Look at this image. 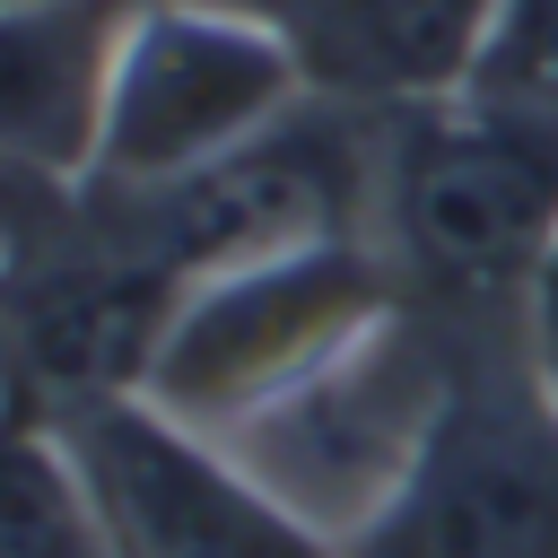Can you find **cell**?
<instances>
[{
    "label": "cell",
    "instance_id": "6da1fadb",
    "mask_svg": "<svg viewBox=\"0 0 558 558\" xmlns=\"http://www.w3.org/2000/svg\"><path fill=\"white\" fill-rule=\"evenodd\" d=\"M314 61L279 9L253 0H122L96 166L78 192H157L183 183L288 113H305Z\"/></svg>",
    "mask_w": 558,
    "mask_h": 558
},
{
    "label": "cell",
    "instance_id": "7a4b0ae2",
    "mask_svg": "<svg viewBox=\"0 0 558 558\" xmlns=\"http://www.w3.org/2000/svg\"><path fill=\"white\" fill-rule=\"evenodd\" d=\"M392 314H401L392 279L357 235L218 270L183 296L148 366V401L209 436H244L253 418L296 401L314 375H331L357 340H375Z\"/></svg>",
    "mask_w": 558,
    "mask_h": 558
},
{
    "label": "cell",
    "instance_id": "3957f363",
    "mask_svg": "<svg viewBox=\"0 0 558 558\" xmlns=\"http://www.w3.org/2000/svg\"><path fill=\"white\" fill-rule=\"evenodd\" d=\"M401 262L453 296H514L558 235V113L514 96H427L384 148Z\"/></svg>",
    "mask_w": 558,
    "mask_h": 558
},
{
    "label": "cell",
    "instance_id": "277c9868",
    "mask_svg": "<svg viewBox=\"0 0 558 558\" xmlns=\"http://www.w3.org/2000/svg\"><path fill=\"white\" fill-rule=\"evenodd\" d=\"M52 427L122 558H340V541L296 514L227 436L157 410L148 392L87 401Z\"/></svg>",
    "mask_w": 558,
    "mask_h": 558
},
{
    "label": "cell",
    "instance_id": "5b68a950",
    "mask_svg": "<svg viewBox=\"0 0 558 558\" xmlns=\"http://www.w3.org/2000/svg\"><path fill=\"white\" fill-rule=\"evenodd\" d=\"M340 558H558V410L532 375H453L410 471Z\"/></svg>",
    "mask_w": 558,
    "mask_h": 558
},
{
    "label": "cell",
    "instance_id": "8992f818",
    "mask_svg": "<svg viewBox=\"0 0 558 558\" xmlns=\"http://www.w3.org/2000/svg\"><path fill=\"white\" fill-rule=\"evenodd\" d=\"M105 227H122L157 270H174L183 288L270 262V253H305V244H340L349 209H357V166L340 157V140L305 113H288L279 131H262L253 148L157 183V192H78Z\"/></svg>",
    "mask_w": 558,
    "mask_h": 558
},
{
    "label": "cell",
    "instance_id": "52a82bcc",
    "mask_svg": "<svg viewBox=\"0 0 558 558\" xmlns=\"http://www.w3.org/2000/svg\"><path fill=\"white\" fill-rule=\"evenodd\" d=\"M113 0H26L0 9V166L78 192L96 166L105 70H113Z\"/></svg>",
    "mask_w": 558,
    "mask_h": 558
},
{
    "label": "cell",
    "instance_id": "ba28073f",
    "mask_svg": "<svg viewBox=\"0 0 558 558\" xmlns=\"http://www.w3.org/2000/svg\"><path fill=\"white\" fill-rule=\"evenodd\" d=\"M0 558H122L61 427L0 384Z\"/></svg>",
    "mask_w": 558,
    "mask_h": 558
},
{
    "label": "cell",
    "instance_id": "9c48e42d",
    "mask_svg": "<svg viewBox=\"0 0 558 558\" xmlns=\"http://www.w3.org/2000/svg\"><path fill=\"white\" fill-rule=\"evenodd\" d=\"M471 87L558 113V0H497V26H488Z\"/></svg>",
    "mask_w": 558,
    "mask_h": 558
},
{
    "label": "cell",
    "instance_id": "30bf717a",
    "mask_svg": "<svg viewBox=\"0 0 558 558\" xmlns=\"http://www.w3.org/2000/svg\"><path fill=\"white\" fill-rule=\"evenodd\" d=\"M514 366H523L532 392L558 410V235L541 244L532 279L514 288Z\"/></svg>",
    "mask_w": 558,
    "mask_h": 558
},
{
    "label": "cell",
    "instance_id": "8fae6325",
    "mask_svg": "<svg viewBox=\"0 0 558 558\" xmlns=\"http://www.w3.org/2000/svg\"><path fill=\"white\" fill-rule=\"evenodd\" d=\"M78 192H61V183H35V174H17V166H0V279L61 227V209H70Z\"/></svg>",
    "mask_w": 558,
    "mask_h": 558
},
{
    "label": "cell",
    "instance_id": "7c38bea8",
    "mask_svg": "<svg viewBox=\"0 0 558 558\" xmlns=\"http://www.w3.org/2000/svg\"><path fill=\"white\" fill-rule=\"evenodd\" d=\"M0 9H26V0H0Z\"/></svg>",
    "mask_w": 558,
    "mask_h": 558
}]
</instances>
